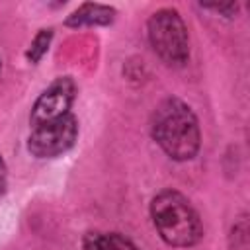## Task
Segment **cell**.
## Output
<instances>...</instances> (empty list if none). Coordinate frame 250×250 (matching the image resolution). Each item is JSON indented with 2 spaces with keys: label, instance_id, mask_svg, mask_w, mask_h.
I'll return each instance as SVG.
<instances>
[{
  "label": "cell",
  "instance_id": "6da1fadb",
  "mask_svg": "<svg viewBox=\"0 0 250 250\" xmlns=\"http://www.w3.org/2000/svg\"><path fill=\"white\" fill-rule=\"evenodd\" d=\"M150 135L156 145L176 162H188L197 156L201 146V129L193 109L180 98H164L152 111Z\"/></svg>",
  "mask_w": 250,
  "mask_h": 250
},
{
  "label": "cell",
  "instance_id": "7a4b0ae2",
  "mask_svg": "<svg viewBox=\"0 0 250 250\" xmlns=\"http://www.w3.org/2000/svg\"><path fill=\"white\" fill-rule=\"evenodd\" d=\"M150 219L158 236L174 248H191L203 238V223L189 199L166 188L150 201Z\"/></svg>",
  "mask_w": 250,
  "mask_h": 250
},
{
  "label": "cell",
  "instance_id": "3957f363",
  "mask_svg": "<svg viewBox=\"0 0 250 250\" xmlns=\"http://www.w3.org/2000/svg\"><path fill=\"white\" fill-rule=\"evenodd\" d=\"M146 37L152 51L168 66H184L189 61V33L178 10H156L146 21Z\"/></svg>",
  "mask_w": 250,
  "mask_h": 250
},
{
  "label": "cell",
  "instance_id": "277c9868",
  "mask_svg": "<svg viewBox=\"0 0 250 250\" xmlns=\"http://www.w3.org/2000/svg\"><path fill=\"white\" fill-rule=\"evenodd\" d=\"M78 139V119L66 113L59 119L31 127L27 137V150L35 158H57L68 152Z\"/></svg>",
  "mask_w": 250,
  "mask_h": 250
},
{
  "label": "cell",
  "instance_id": "5b68a950",
  "mask_svg": "<svg viewBox=\"0 0 250 250\" xmlns=\"http://www.w3.org/2000/svg\"><path fill=\"white\" fill-rule=\"evenodd\" d=\"M74 98H76V82L70 76L55 78L35 100L29 113V125L37 127L41 123H47L70 113Z\"/></svg>",
  "mask_w": 250,
  "mask_h": 250
},
{
  "label": "cell",
  "instance_id": "8992f818",
  "mask_svg": "<svg viewBox=\"0 0 250 250\" xmlns=\"http://www.w3.org/2000/svg\"><path fill=\"white\" fill-rule=\"evenodd\" d=\"M117 12L111 6L105 4H94V2H84L80 4L74 12H70L64 20L66 27L78 29V27H100V25H111L115 20Z\"/></svg>",
  "mask_w": 250,
  "mask_h": 250
},
{
  "label": "cell",
  "instance_id": "52a82bcc",
  "mask_svg": "<svg viewBox=\"0 0 250 250\" xmlns=\"http://www.w3.org/2000/svg\"><path fill=\"white\" fill-rule=\"evenodd\" d=\"M84 250H141L131 238L121 232H104V230H88L82 236Z\"/></svg>",
  "mask_w": 250,
  "mask_h": 250
},
{
  "label": "cell",
  "instance_id": "ba28073f",
  "mask_svg": "<svg viewBox=\"0 0 250 250\" xmlns=\"http://www.w3.org/2000/svg\"><path fill=\"white\" fill-rule=\"evenodd\" d=\"M51 41H53V29L47 27V29H39L35 33V37L31 39L27 51H25V59L31 62V64H37L49 51L51 47Z\"/></svg>",
  "mask_w": 250,
  "mask_h": 250
},
{
  "label": "cell",
  "instance_id": "9c48e42d",
  "mask_svg": "<svg viewBox=\"0 0 250 250\" xmlns=\"http://www.w3.org/2000/svg\"><path fill=\"white\" fill-rule=\"evenodd\" d=\"M250 244V227H248V215L242 213L234 225L230 227V234H229V246L230 250H248Z\"/></svg>",
  "mask_w": 250,
  "mask_h": 250
},
{
  "label": "cell",
  "instance_id": "30bf717a",
  "mask_svg": "<svg viewBox=\"0 0 250 250\" xmlns=\"http://www.w3.org/2000/svg\"><path fill=\"white\" fill-rule=\"evenodd\" d=\"M203 10L207 12H213V14H219L221 18H227V20H232L236 18L238 10H240V4L238 2H225V4H199Z\"/></svg>",
  "mask_w": 250,
  "mask_h": 250
},
{
  "label": "cell",
  "instance_id": "8fae6325",
  "mask_svg": "<svg viewBox=\"0 0 250 250\" xmlns=\"http://www.w3.org/2000/svg\"><path fill=\"white\" fill-rule=\"evenodd\" d=\"M8 189V168H6V162L0 154V197L6 193Z\"/></svg>",
  "mask_w": 250,
  "mask_h": 250
},
{
  "label": "cell",
  "instance_id": "7c38bea8",
  "mask_svg": "<svg viewBox=\"0 0 250 250\" xmlns=\"http://www.w3.org/2000/svg\"><path fill=\"white\" fill-rule=\"evenodd\" d=\"M0 70H2V59H0Z\"/></svg>",
  "mask_w": 250,
  "mask_h": 250
}]
</instances>
